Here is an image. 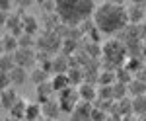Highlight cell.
<instances>
[{
	"instance_id": "cell-1",
	"label": "cell",
	"mask_w": 146,
	"mask_h": 121,
	"mask_svg": "<svg viewBox=\"0 0 146 121\" xmlns=\"http://www.w3.org/2000/svg\"><path fill=\"white\" fill-rule=\"evenodd\" d=\"M127 22H129L127 6L115 4V2H103V4H100L96 8V14H94L96 27L103 33L121 31V29H125Z\"/></svg>"
},
{
	"instance_id": "cell-2",
	"label": "cell",
	"mask_w": 146,
	"mask_h": 121,
	"mask_svg": "<svg viewBox=\"0 0 146 121\" xmlns=\"http://www.w3.org/2000/svg\"><path fill=\"white\" fill-rule=\"evenodd\" d=\"M62 41L64 39L56 31H43V33L37 35V49L55 57V51H58L62 47Z\"/></svg>"
},
{
	"instance_id": "cell-3",
	"label": "cell",
	"mask_w": 146,
	"mask_h": 121,
	"mask_svg": "<svg viewBox=\"0 0 146 121\" xmlns=\"http://www.w3.org/2000/svg\"><path fill=\"white\" fill-rule=\"evenodd\" d=\"M101 51H103L105 61H109V63L121 65V61L125 59V47H123V43L117 41V39H109L107 43L101 47Z\"/></svg>"
},
{
	"instance_id": "cell-4",
	"label": "cell",
	"mask_w": 146,
	"mask_h": 121,
	"mask_svg": "<svg viewBox=\"0 0 146 121\" xmlns=\"http://www.w3.org/2000/svg\"><path fill=\"white\" fill-rule=\"evenodd\" d=\"M56 100H58V104H60V110H62V111H66V113H72V111L76 110L78 102H80L78 88L70 86V88H66L64 92H60Z\"/></svg>"
},
{
	"instance_id": "cell-5",
	"label": "cell",
	"mask_w": 146,
	"mask_h": 121,
	"mask_svg": "<svg viewBox=\"0 0 146 121\" xmlns=\"http://www.w3.org/2000/svg\"><path fill=\"white\" fill-rule=\"evenodd\" d=\"M14 59H16V65L18 66L27 68V66H33L37 63V51H33V49H22L20 47L14 53Z\"/></svg>"
},
{
	"instance_id": "cell-6",
	"label": "cell",
	"mask_w": 146,
	"mask_h": 121,
	"mask_svg": "<svg viewBox=\"0 0 146 121\" xmlns=\"http://www.w3.org/2000/svg\"><path fill=\"white\" fill-rule=\"evenodd\" d=\"M22 98L18 92L14 88H6V90H2V96H0V104H2V110H8L10 111L16 104H18V100Z\"/></svg>"
},
{
	"instance_id": "cell-7",
	"label": "cell",
	"mask_w": 146,
	"mask_h": 121,
	"mask_svg": "<svg viewBox=\"0 0 146 121\" xmlns=\"http://www.w3.org/2000/svg\"><path fill=\"white\" fill-rule=\"evenodd\" d=\"M41 110H43V119H58V113H60V104L58 100H49L45 104H41Z\"/></svg>"
},
{
	"instance_id": "cell-8",
	"label": "cell",
	"mask_w": 146,
	"mask_h": 121,
	"mask_svg": "<svg viewBox=\"0 0 146 121\" xmlns=\"http://www.w3.org/2000/svg\"><path fill=\"white\" fill-rule=\"evenodd\" d=\"M78 94H80V100L90 102V104H94V102L98 100V88H96L92 82H84V84H80V86H78Z\"/></svg>"
},
{
	"instance_id": "cell-9",
	"label": "cell",
	"mask_w": 146,
	"mask_h": 121,
	"mask_svg": "<svg viewBox=\"0 0 146 121\" xmlns=\"http://www.w3.org/2000/svg\"><path fill=\"white\" fill-rule=\"evenodd\" d=\"M18 49H20V39H18L16 35H12V33L6 31L4 35H2V53L14 55Z\"/></svg>"
},
{
	"instance_id": "cell-10",
	"label": "cell",
	"mask_w": 146,
	"mask_h": 121,
	"mask_svg": "<svg viewBox=\"0 0 146 121\" xmlns=\"http://www.w3.org/2000/svg\"><path fill=\"white\" fill-rule=\"evenodd\" d=\"M35 94H37V102H39V104H45V102H49V100H53L55 90H53L51 80H49V82H45V84L35 86Z\"/></svg>"
},
{
	"instance_id": "cell-11",
	"label": "cell",
	"mask_w": 146,
	"mask_h": 121,
	"mask_svg": "<svg viewBox=\"0 0 146 121\" xmlns=\"http://www.w3.org/2000/svg\"><path fill=\"white\" fill-rule=\"evenodd\" d=\"M22 25H23V33H29V35H35L39 31V20L31 16V14H23L22 16Z\"/></svg>"
},
{
	"instance_id": "cell-12",
	"label": "cell",
	"mask_w": 146,
	"mask_h": 121,
	"mask_svg": "<svg viewBox=\"0 0 146 121\" xmlns=\"http://www.w3.org/2000/svg\"><path fill=\"white\" fill-rule=\"evenodd\" d=\"M51 72H47L43 66H33V70L29 72V80L33 82L35 86H39V84H45V82H49L51 80Z\"/></svg>"
},
{
	"instance_id": "cell-13",
	"label": "cell",
	"mask_w": 146,
	"mask_h": 121,
	"mask_svg": "<svg viewBox=\"0 0 146 121\" xmlns=\"http://www.w3.org/2000/svg\"><path fill=\"white\" fill-rule=\"evenodd\" d=\"M51 84H53V90H55V92H58V94L72 86V84H70L68 74H53V76H51Z\"/></svg>"
},
{
	"instance_id": "cell-14",
	"label": "cell",
	"mask_w": 146,
	"mask_h": 121,
	"mask_svg": "<svg viewBox=\"0 0 146 121\" xmlns=\"http://www.w3.org/2000/svg\"><path fill=\"white\" fill-rule=\"evenodd\" d=\"M39 117H43V110L39 102H29L27 110H25V117L23 121H39Z\"/></svg>"
},
{
	"instance_id": "cell-15",
	"label": "cell",
	"mask_w": 146,
	"mask_h": 121,
	"mask_svg": "<svg viewBox=\"0 0 146 121\" xmlns=\"http://www.w3.org/2000/svg\"><path fill=\"white\" fill-rule=\"evenodd\" d=\"M10 78H12V84L14 86H22V84H25V80H29V72L23 66H16L10 72Z\"/></svg>"
},
{
	"instance_id": "cell-16",
	"label": "cell",
	"mask_w": 146,
	"mask_h": 121,
	"mask_svg": "<svg viewBox=\"0 0 146 121\" xmlns=\"http://www.w3.org/2000/svg\"><path fill=\"white\" fill-rule=\"evenodd\" d=\"M127 14H129V20L133 23H138L144 20V6L142 4H133L127 8Z\"/></svg>"
},
{
	"instance_id": "cell-17",
	"label": "cell",
	"mask_w": 146,
	"mask_h": 121,
	"mask_svg": "<svg viewBox=\"0 0 146 121\" xmlns=\"http://www.w3.org/2000/svg\"><path fill=\"white\" fill-rule=\"evenodd\" d=\"M27 104H29V102H27L25 98H20V100H18V104L8 111V115H12V117H16V119H22L23 121V117H25V110H27Z\"/></svg>"
},
{
	"instance_id": "cell-18",
	"label": "cell",
	"mask_w": 146,
	"mask_h": 121,
	"mask_svg": "<svg viewBox=\"0 0 146 121\" xmlns=\"http://www.w3.org/2000/svg\"><path fill=\"white\" fill-rule=\"evenodd\" d=\"M16 66L18 65H16L14 55H10V53H2V57H0V72H12Z\"/></svg>"
},
{
	"instance_id": "cell-19",
	"label": "cell",
	"mask_w": 146,
	"mask_h": 121,
	"mask_svg": "<svg viewBox=\"0 0 146 121\" xmlns=\"http://www.w3.org/2000/svg\"><path fill=\"white\" fill-rule=\"evenodd\" d=\"M129 94L133 96V98H138V96H146V82L142 80H138L135 78L131 84H129Z\"/></svg>"
},
{
	"instance_id": "cell-20",
	"label": "cell",
	"mask_w": 146,
	"mask_h": 121,
	"mask_svg": "<svg viewBox=\"0 0 146 121\" xmlns=\"http://www.w3.org/2000/svg\"><path fill=\"white\" fill-rule=\"evenodd\" d=\"M133 113L135 115H146V96L133 98Z\"/></svg>"
},
{
	"instance_id": "cell-21",
	"label": "cell",
	"mask_w": 146,
	"mask_h": 121,
	"mask_svg": "<svg viewBox=\"0 0 146 121\" xmlns=\"http://www.w3.org/2000/svg\"><path fill=\"white\" fill-rule=\"evenodd\" d=\"M127 94H129V84H123V82H115V84H113V96H115V102L125 100Z\"/></svg>"
},
{
	"instance_id": "cell-22",
	"label": "cell",
	"mask_w": 146,
	"mask_h": 121,
	"mask_svg": "<svg viewBox=\"0 0 146 121\" xmlns=\"http://www.w3.org/2000/svg\"><path fill=\"white\" fill-rule=\"evenodd\" d=\"M109 119V113H105L103 110H98L94 106V111H92V121H107Z\"/></svg>"
},
{
	"instance_id": "cell-23",
	"label": "cell",
	"mask_w": 146,
	"mask_h": 121,
	"mask_svg": "<svg viewBox=\"0 0 146 121\" xmlns=\"http://www.w3.org/2000/svg\"><path fill=\"white\" fill-rule=\"evenodd\" d=\"M121 121H138V119H136V115H125V117H121Z\"/></svg>"
},
{
	"instance_id": "cell-24",
	"label": "cell",
	"mask_w": 146,
	"mask_h": 121,
	"mask_svg": "<svg viewBox=\"0 0 146 121\" xmlns=\"http://www.w3.org/2000/svg\"><path fill=\"white\" fill-rule=\"evenodd\" d=\"M4 121H22V119H16V117H12V115H8V117H4Z\"/></svg>"
},
{
	"instance_id": "cell-25",
	"label": "cell",
	"mask_w": 146,
	"mask_h": 121,
	"mask_svg": "<svg viewBox=\"0 0 146 121\" xmlns=\"http://www.w3.org/2000/svg\"><path fill=\"white\" fill-rule=\"evenodd\" d=\"M107 121H121V117H113V115H109V119Z\"/></svg>"
},
{
	"instance_id": "cell-26",
	"label": "cell",
	"mask_w": 146,
	"mask_h": 121,
	"mask_svg": "<svg viewBox=\"0 0 146 121\" xmlns=\"http://www.w3.org/2000/svg\"><path fill=\"white\" fill-rule=\"evenodd\" d=\"M43 121H58V119H43Z\"/></svg>"
}]
</instances>
